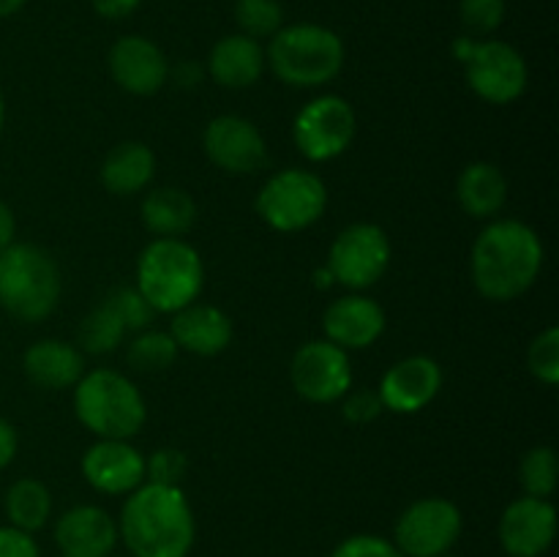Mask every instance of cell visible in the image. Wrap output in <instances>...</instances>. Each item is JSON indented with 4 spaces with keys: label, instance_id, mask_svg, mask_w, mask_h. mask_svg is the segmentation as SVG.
<instances>
[{
    "label": "cell",
    "instance_id": "f6af8a7d",
    "mask_svg": "<svg viewBox=\"0 0 559 557\" xmlns=\"http://www.w3.org/2000/svg\"><path fill=\"white\" fill-rule=\"evenodd\" d=\"M109 557H112V555H109ZM129 557H131V555H129Z\"/></svg>",
    "mask_w": 559,
    "mask_h": 557
},
{
    "label": "cell",
    "instance_id": "5b68a950",
    "mask_svg": "<svg viewBox=\"0 0 559 557\" xmlns=\"http://www.w3.org/2000/svg\"><path fill=\"white\" fill-rule=\"evenodd\" d=\"M60 300V268L47 249L20 244L0 249V309L20 322L47 320Z\"/></svg>",
    "mask_w": 559,
    "mask_h": 557
},
{
    "label": "cell",
    "instance_id": "2e32d148",
    "mask_svg": "<svg viewBox=\"0 0 559 557\" xmlns=\"http://www.w3.org/2000/svg\"><path fill=\"white\" fill-rule=\"evenodd\" d=\"M109 74L131 96H153L167 85L169 63L156 42L145 36H123L109 49Z\"/></svg>",
    "mask_w": 559,
    "mask_h": 557
},
{
    "label": "cell",
    "instance_id": "4316f807",
    "mask_svg": "<svg viewBox=\"0 0 559 557\" xmlns=\"http://www.w3.org/2000/svg\"><path fill=\"white\" fill-rule=\"evenodd\" d=\"M126 328L120 322V317L115 315L112 306L107 300H102L98 306H93L85 315V320L76 328V342H80V349L91 355H107L118 349V344L123 342Z\"/></svg>",
    "mask_w": 559,
    "mask_h": 557
},
{
    "label": "cell",
    "instance_id": "74e56055",
    "mask_svg": "<svg viewBox=\"0 0 559 557\" xmlns=\"http://www.w3.org/2000/svg\"><path fill=\"white\" fill-rule=\"evenodd\" d=\"M202 76H205V71H202L200 63H194V60H183V63H178L175 69L169 66L167 80H173L180 91H194V87L202 82Z\"/></svg>",
    "mask_w": 559,
    "mask_h": 557
},
{
    "label": "cell",
    "instance_id": "9c48e42d",
    "mask_svg": "<svg viewBox=\"0 0 559 557\" xmlns=\"http://www.w3.org/2000/svg\"><path fill=\"white\" fill-rule=\"evenodd\" d=\"M391 265V240L380 224L358 222L344 227L328 249L325 271L333 284L366 289L380 282Z\"/></svg>",
    "mask_w": 559,
    "mask_h": 557
},
{
    "label": "cell",
    "instance_id": "ba28073f",
    "mask_svg": "<svg viewBox=\"0 0 559 557\" xmlns=\"http://www.w3.org/2000/svg\"><path fill=\"white\" fill-rule=\"evenodd\" d=\"M254 205L262 222L276 233H300L322 218L328 189L320 175L289 167L262 183Z\"/></svg>",
    "mask_w": 559,
    "mask_h": 557
},
{
    "label": "cell",
    "instance_id": "603a6c76",
    "mask_svg": "<svg viewBox=\"0 0 559 557\" xmlns=\"http://www.w3.org/2000/svg\"><path fill=\"white\" fill-rule=\"evenodd\" d=\"M153 175H156V156L140 140L120 142L102 162V183L109 194H136L151 183Z\"/></svg>",
    "mask_w": 559,
    "mask_h": 557
},
{
    "label": "cell",
    "instance_id": "8d00e7d4",
    "mask_svg": "<svg viewBox=\"0 0 559 557\" xmlns=\"http://www.w3.org/2000/svg\"><path fill=\"white\" fill-rule=\"evenodd\" d=\"M0 557H41V549L31 533L0 524Z\"/></svg>",
    "mask_w": 559,
    "mask_h": 557
},
{
    "label": "cell",
    "instance_id": "f35d334b",
    "mask_svg": "<svg viewBox=\"0 0 559 557\" xmlns=\"http://www.w3.org/2000/svg\"><path fill=\"white\" fill-rule=\"evenodd\" d=\"M93 11L104 20H126L142 5V0H91Z\"/></svg>",
    "mask_w": 559,
    "mask_h": 557
},
{
    "label": "cell",
    "instance_id": "d6a6232c",
    "mask_svg": "<svg viewBox=\"0 0 559 557\" xmlns=\"http://www.w3.org/2000/svg\"><path fill=\"white\" fill-rule=\"evenodd\" d=\"M104 300L112 306L126 331H145L153 322V317H156V309L142 298V293L136 287H115Z\"/></svg>",
    "mask_w": 559,
    "mask_h": 557
},
{
    "label": "cell",
    "instance_id": "ac0fdd59",
    "mask_svg": "<svg viewBox=\"0 0 559 557\" xmlns=\"http://www.w3.org/2000/svg\"><path fill=\"white\" fill-rule=\"evenodd\" d=\"M118 541V522L98 506L69 508L55 524V544L63 557H109Z\"/></svg>",
    "mask_w": 559,
    "mask_h": 557
},
{
    "label": "cell",
    "instance_id": "d590c367",
    "mask_svg": "<svg viewBox=\"0 0 559 557\" xmlns=\"http://www.w3.org/2000/svg\"><path fill=\"white\" fill-rule=\"evenodd\" d=\"M344 402H342V415L349 420V424H371L374 418L382 415V399L377 391H353V393H344Z\"/></svg>",
    "mask_w": 559,
    "mask_h": 557
},
{
    "label": "cell",
    "instance_id": "8fae6325",
    "mask_svg": "<svg viewBox=\"0 0 559 557\" xmlns=\"http://www.w3.org/2000/svg\"><path fill=\"white\" fill-rule=\"evenodd\" d=\"M358 118L347 98L317 96L295 115L293 140L309 162H331L342 156L355 140Z\"/></svg>",
    "mask_w": 559,
    "mask_h": 557
},
{
    "label": "cell",
    "instance_id": "52a82bcc",
    "mask_svg": "<svg viewBox=\"0 0 559 557\" xmlns=\"http://www.w3.org/2000/svg\"><path fill=\"white\" fill-rule=\"evenodd\" d=\"M453 52L464 63L467 85L475 96L489 104H511L527 91L530 71L527 60L513 44L500 38H469L462 36L453 44Z\"/></svg>",
    "mask_w": 559,
    "mask_h": 557
},
{
    "label": "cell",
    "instance_id": "f546056e",
    "mask_svg": "<svg viewBox=\"0 0 559 557\" xmlns=\"http://www.w3.org/2000/svg\"><path fill=\"white\" fill-rule=\"evenodd\" d=\"M235 22L249 38H271L284 27V9L278 0H235Z\"/></svg>",
    "mask_w": 559,
    "mask_h": 557
},
{
    "label": "cell",
    "instance_id": "f1b7e54d",
    "mask_svg": "<svg viewBox=\"0 0 559 557\" xmlns=\"http://www.w3.org/2000/svg\"><path fill=\"white\" fill-rule=\"evenodd\" d=\"M557 453L551 446H535L530 448L519 464V481L527 497H540L549 500L557 489Z\"/></svg>",
    "mask_w": 559,
    "mask_h": 557
},
{
    "label": "cell",
    "instance_id": "83f0119b",
    "mask_svg": "<svg viewBox=\"0 0 559 557\" xmlns=\"http://www.w3.org/2000/svg\"><path fill=\"white\" fill-rule=\"evenodd\" d=\"M178 344L169 333L145 328V331L131 339L129 349H126V360L140 375H158V371H167L178 360Z\"/></svg>",
    "mask_w": 559,
    "mask_h": 557
},
{
    "label": "cell",
    "instance_id": "7c38bea8",
    "mask_svg": "<svg viewBox=\"0 0 559 557\" xmlns=\"http://www.w3.org/2000/svg\"><path fill=\"white\" fill-rule=\"evenodd\" d=\"M289 380L298 396L314 404L338 402L353 388V366L347 349L328 339L306 342L289 364Z\"/></svg>",
    "mask_w": 559,
    "mask_h": 557
},
{
    "label": "cell",
    "instance_id": "d6986e66",
    "mask_svg": "<svg viewBox=\"0 0 559 557\" xmlns=\"http://www.w3.org/2000/svg\"><path fill=\"white\" fill-rule=\"evenodd\" d=\"M328 342L338 344L342 349L371 347L385 331V311L369 295H344L333 300L322 315Z\"/></svg>",
    "mask_w": 559,
    "mask_h": 557
},
{
    "label": "cell",
    "instance_id": "7a4b0ae2",
    "mask_svg": "<svg viewBox=\"0 0 559 557\" xmlns=\"http://www.w3.org/2000/svg\"><path fill=\"white\" fill-rule=\"evenodd\" d=\"M473 282L484 298L508 304L527 293L544 268V244L530 224L500 218L480 229L473 244Z\"/></svg>",
    "mask_w": 559,
    "mask_h": 557
},
{
    "label": "cell",
    "instance_id": "8992f818",
    "mask_svg": "<svg viewBox=\"0 0 559 557\" xmlns=\"http://www.w3.org/2000/svg\"><path fill=\"white\" fill-rule=\"evenodd\" d=\"M74 413L98 440H131L145 426L140 388L115 369H93L74 386Z\"/></svg>",
    "mask_w": 559,
    "mask_h": 557
},
{
    "label": "cell",
    "instance_id": "4dcf8cb0",
    "mask_svg": "<svg viewBox=\"0 0 559 557\" xmlns=\"http://www.w3.org/2000/svg\"><path fill=\"white\" fill-rule=\"evenodd\" d=\"M459 16L464 36L486 38L506 22V0H462Z\"/></svg>",
    "mask_w": 559,
    "mask_h": 557
},
{
    "label": "cell",
    "instance_id": "4fadbf2b",
    "mask_svg": "<svg viewBox=\"0 0 559 557\" xmlns=\"http://www.w3.org/2000/svg\"><path fill=\"white\" fill-rule=\"evenodd\" d=\"M205 156L229 175H254L267 164L262 131L240 115H218L202 131Z\"/></svg>",
    "mask_w": 559,
    "mask_h": 557
},
{
    "label": "cell",
    "instance_id": "ab89813d",
    "mask_svg": "<svg viewBox=\"0 0 559 557\" xmlns=\"http://www.w3.org/2000/svg\"><path fill=\"white\" fill-rule=\"evenodd\" d=\"M16 448H20V437L11 420L0 418V470L9 467L16 457Z\"/></svg>",
    "mask_w": 559,
    "mask_h": 557
},
{
    "label": "cell",
    "instance_id": "ee69618b",
    "mask_svg": "<svg viewBox=\"0 0 559 557\" xmlns=\"http://www.w3.org/2000/svg\"><path fill=\"white\" fill-rule=\"evenodd\" d=\"M440 557H451V555H440Z\"/></svg>",
    "mask_w": 559,
    "mask_h": 557
},
{
    "label": "cell",
    "instance_id": "60d3db41",
    "mask_svg": "<svg viewBox=\"0 0 559 557\" xmlns=\"http://www.w3.org/2000/svg\"><path fill=\"white\" fill-rule=\"evenodd\" d=\"M14 235H16V218H14V211H11L9 205H5L3 200H0V249H5V246L14 244Z\"/></svg>",
    "mask_w": 559,
    "mask_h": 557
},
{
    "label": "cell",
    "instance_id": "ffe728a7",
    "mask_svg": "<svg viewBox=\"0 0 559 557\" xmlns=\"http://www.w3.org/2000/svg\"><path fill=\"white\" fill-rule=\"evenodd\" d=\"M233 320L224 309L211 304H189L186 309L175 311L169 336L175 339L178 349H186L200 358H213L233 344Z\"/></svg>",
    "mask_w": 559,
    "mask_h": 557
},
{
    "label": "cell",
    "instance_id": "484cf974",
    "mask_svg": "<svg viewBox=\"0 0 559 557\" xmlns=\"http://www.w3.org/2000/svg\"><path fill=\"white\" fill-rule=\"evenodd\" d=\"M3 508L11 528L33 535L47 528L49 517H52V495H49L47 484H41L38 478H20L5 491Z\"/></svg>",
    "mask_w": 559,
    "mask_h": 557
},
{
    "label": "cell",
    "instance_id": "b9f144b4",
    "mask_svg": "<svg viewBox=\"0 0 559 557\" xmlns=\"http://www.w3.org/2000/svg\"><path fill=\"white\" fill-rule=\"evenodd\" d=\"M25 3L27 0H0V20H5V16H14Z\"/></svg>",
    "mask_w": 559,
    "mask_h": 557
},
{
    "label": "cell",
    "instance_id": "1f68e13d",
    "mask_svg": "<svg viewBox=\"0 0 559 557\" xmlns=\"http://www.w3.org/2000/svg\"><path fill=\"white\" fill-rule=\"evenodd\" d=\"M530 375L544 386H557L559 382V328H546L544 333L533 339L527 349Z\"/></svg>",
    "mask_w": 559,
    "mask_h": 557
},
{
    "label": "cell",
    "instance_id": "9a60e30c",
    "mask_svg": "<svg viewBox=\"0 0 559 557\" xmlns=\"http://www.w3.org/2000/svg\"><path fill=\"white\" fill-rule=\"evenodd\" d=\"M442 388V369L429 355H409L396 360L380 380L382 407L399 415L420 413L435 402Z\"/></svg>",
    "mask_w": 559,
    "mask_h": 557
},
{
    "label": "cell",
    "instance_id": "6da1fadb",
    "mask_svg": "<svg viewBox=\"0 0 559 557\" xmlns=\"http://www.w3.org/2000/svg\"><path fill=\"white\" fill-rule=\"evenodd\" d=\"M118 538L131 557H189L197 538L189 497L180 486L145 481L120 508Z\"/></svg>",
    "mask_w": 559,
    "mask_h": 557
},
{
    "label": "cell",
    "instance_id": "e575fe53",
    "mask_svg": "<svg viewBox=\"0 0 559 557\" xmlns=\"http://www.w3.org/2000/svg\"><path fill=\"white\" fill-rule=\"evenodd\" d=\"M331 557H404L402 552L396 549V544L382 535L360 533L344 538L336 549L331 552Z\"/></svg>",
    "mask_w": 559,
    "mask_h": 557
},
{
    "label": "cell",
    "instance_id": "5bb4252c",
    "mask_svg": "<svg viewBox=\"0 0 559 557\" xmlns=\"http://www.w3.org/2000/svg\"><path fill=\"white\" fill-rule=\"evenodd\" d=\"M497 535L508 557H544L557 538V508L540 497H519L502 511Z\"/></svg>",
    "mask_w": 559,
    "mask_h": 557
},
{
    "label": "cell",
    "instance_id": "d4e9b609",
    "mask_svg": "<svg viewBox=\"0 0 559 557\" xmlns=\"http://www.w3.org/2000/svg\"><path fill=\"white\" fill-rule=\"evenodd\" d=\"M197 222V202L189 191L178 186L153 189L142 200V224L156 238H180Z\"/></svg>",
    "mask_w": 559,
    "mask_h": 557
},
{
    "label": "cell",
    "instance_id": "30bf717a",
    "mask_svg": "<svg viewBox=\"0 0 559 557\" xmlns=\"http://www.w3.org/2000/svg\"><path fill=\"white\" fill-rule=\"evenodd\" d=\"M464 528L462 511L445 497H420L402 511L393 544L404 557H440L453 549Z\"/></svg>",
    "mask_w": 559,
    "mask_h": 557
},
{
    "label": "cell",
    "instance_id": "e0dca14e",
    "mask_svg": "<svg viewBox=\"0 0 559 557\" xmlns=\"http://www.w3.org/2000/svg\"><path fill=\"white\" fill-rule=\"evenodd\" d=\"M82 475L102 495H131L145 484V457L129 440H98L82 457Z\"/></svg>",
    "mask_w": 559,
    "mask_h": 557
},
{
    "label": "cell",
    "instance_id": "cb8c5ba5",
    "mask_svg": "<svg viewBox=\"0 0 559 557\" xmlns=\"http://www.w3.org/2000/svg\"><path fill=\"white\" fill-rule=\"evenodd\" d=\"M459 205L473 218H491L502 211L508 200V180L502 169L491 162H473L462 169L456 180Z\"/></svg>",
    "mask_w": 559,
    "mask_h": 557
},
{
    "label": "cell",
    "instance_id": "277c9868",
    "mask_svg": "<svg viewBox=\"0 0 559 557\" xmlns=\"http://www.w3.org/2000/svg\"><path fill=\"white\" fill-rule=\"evenodd\" d=\"M344 42L336 31L314 22L284 25L265 49V66L289 87H320L344 69Z\"/></svg>",
    "mask_w": 559,
    "mask_h": 557
},
{
    "label": "cell",
    "instance_id": "7bdbcfd3",
    "mask_svg": "<svg viewBox=\"0 0 559 557\" xmlns=\"http://www.w3.org/2000/svg\"><path fill=\"white\" fill-rule=\"evenodd\" d=\"M5 123V102H3V93H0V131H3Z\"/></svg>",
    "mask_w": 559,
    "mask_h": 557
},
{
    "label": "cell",
    "instance_id": "44dd1931",
    "mask_svg": "<svg viewBox=\"0 0 559 557\" xmlns=\"http://www.w3.org/2000/svg\"><path fill=\"white\" fill-rule=\"evenodd\" d=\"M22 371L27 382L41 391H63V388H74L85 375V358H82V349L71 342L38 339L22 355Z\"/></svg>",
    "mask_w": 559,
    "mask_h": 557
},
{
    "label": "cell",
    "instance_id": "7402d4cb",
    "mask_svg": "<svg viewBox=\"0 0 559 557\" xmlns=\"http://www.w3.org/2000/svg\"><path fill=\"white\" fill-rule=\"evenodd\" d=\"M207 71L213 82L227 91H246L257 85L265 71V49L257 38L243 36V33H229L213 44L207 55Z\"/></svg>",
    "mask_w": 559,
    "mask_h": 557
},
{
    "label": "cell",
    "instance_id": "836d02e7",
    "mask_svg": "<svg viewBox=\"0 0 559 557\" xmlns=\"http://www.w3.org/2000/svg\"><path fill=\"white\" fill-rule=\"evenodd\" d=\"M186 473H189V459H186V453L175 446L156 448V451L145 459V478L151 481V484L180 486Z\"/></svg>",
    "mask_w": 559,
    "mask_h": 557
},
{
    "label": "cell",
    "instance_id": "3957f363",
    "mask_svg": "<svg viewBox=\"0 0 559 557\" xmlns=\"http://www.w3.org/2000/svg\"><path fill=\"white\" fill-rule=\"evenodd\" d=\"M134 287L156 315H175L202 295L205 262L183 238H156L140 251Z\"/></svg>",
    "mask_w": 559,
    "mask_h": 557
}]
</instances>
